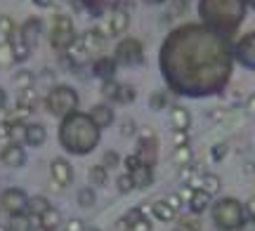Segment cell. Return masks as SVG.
<instances>
[{"label": "cell", "mask_w": 255, "mask_h": 231, "mask_svg": "<svg viewBox=\"0 0 255 231\" xmlns=\"http://www.w3.org/2000/svg\"><path fill=\"white\" fill-rule=\"evenodd\" d=\"M137 97V90L132 85H116V94H114V102L119 104H132Z\"/></svg>", "instance_id": "f1b7e54d"}, {"label": "cell", "mask_w": 255, "mask_h": 231, "mask_svg": "<svg viewBox=\"0 0 255 231\" xmlns=\"http://www.w3.org/2000/svg\"><path fill=\"white\" fill-rule=\"evenodd\" d=\"M102 137V130L95 125L90 113L73 111L59 123V144L66 154L73 156H88L97 149Z\"/></svg>", "instance_id": "7a4b0ae2"}, {"label": "cell", "mask_w": 255, "mask_h": 231, "mask_svg": "<svg viewBox=\"0 0 255 231\" xmlns=\"http://www.w3.org/2000/svg\"><path fill=\"white\" fill-rule=\"evenodd\" d=\"M139 137H142V142H151V139H156V132L151 125H144L142 128V132H139Z\"/></svg>", "instance_id": "f5cc1de1"}, {"label": "cell", "mask_w": 255, "mask_h": 231, "mask_svg": "<svg viewBox=\"0 0 255 231\" xmlns=\"http://www.w3.org/2000/svg\"><path fill=\"white\" fill-rule=\"evenodd\" d=\"M246 5H251V7H255V0H244Z\"/></svg>", "instance_id": "6125c7cd"}, {"label": "cell", "mask_w": 255, "mask_h": 231, "mask_svg": "<svg viewBox=\"0 0 255 231\" xmlns=\"http://www.w3.org/2000/svg\"><path fill=\"white\" fill-rule=\"evenodd\" d=\"M220 186H222V182H220V177L215 175V172H203V175H201V189L208 191L210 196L218 194Z\"/></svg>", "instance_id": "4dcf8cb0"}, {"label": "cell", "mask_w": 255, "mask_h": 231, "mask_svg": "<svg viewBox=\"0 0 255 231\" xmlns=\"http://www.w3.org/2000/svg\"><path fill=\"white\" fill-rule=\"evenodd\" d=\"M213 222L220 231H239L246 224V208L237 198H222L213 205Z\"/></svg>", "instance_id": "277c9868"}, {"label": "cell", "mask_w": 255, "mask_h": 231, "mask_svg": "<svg viewBox=\"0 0 255 231\" xmlns=\"http://www.w3.org/2000/svg\"><path fill=\"white\" fill-rule=\"evenodd\" d=\"M142 2H144V5H163L165 0H142Z\"/></svg>", "instance_id": "94428289"}, {"label": "cell", "mask_w": 255, "mask_h": 231, "mask_svg": "<svg viewBox=\"0 0 255 231\" xmlns=\"http://www.w3.org/2000/svg\"><path fill=\"white\" fill-rule=\"evenodd\" d=\"M90 52L85 50V45L81 43V38H76L71 45L64 50V59H66V64L71 66V69H78V66L88 64V59H90Z\"/></svg>", "instance_id": "4fadbf2b"}, {"label": "cell", "mask_w": 255, "mask_h": 231, "mask_svg": "<svg viewBox=\"0 0 255 231\" xmlns=\"http://www.w3.org/2000/svg\"><path fill=\"white\" fill-rule=\"evenodd\" d=\"M33 231H50V229H43V227H36V229Z\"/></svg>", "instance_id": "be15d7a7"}, {"label": "cell", "mask_w": 255, "mask_h": 231, "mask_svg": "<svg viewBox=\"0 0 255 231\" xmlns=\"http://www.w3.org/2000/svg\"><path fill=\"white\" fill-rule=\"evenodd\" d=\"M38 102H40V94H38L36 87H26V90H19V99L17 104H21V106H26V109H36Z\"/></svg>", "instance_id": "484cf974"}, {"label": "cell", "mask_w": 255, "mask_h": 231, "mask_svg": "<svg viewBox=\"0 0 255 231\" xmlns=\"http://www.w3.org/2000/svg\"><path fill=\"white\" fill-rule=\"evenodd\" d=\"M139 217H142V213H139V208H132V210H130V213L126 215V217H121V227H126V229H130V227H132V224L137 222V220H139Z\"/></svg>", "instance_id": "7bdbcfd3"}, {"label": "cell", "mask_w": 255, "mask_h": 231, "mask_svg": "<svg viewBox=\"0 0 255 231\" xmlns=\"http://www.w3.org/2000/svg\"><path fill=\"white\" fill-rule=\"evenodd\" d=\"M40 227H43V229H50V231H57L62 227V213H59L57 208H50V210L40 217Z\"/></svg>", "instance_id": "4316f807"}, {"label": "cell", "mask_w": 255, "mask_h": 231, "mask_svg": "<svg viewBox=\"0 0 255 231\" xmlns=\"http://www.w3.org/2000/svg\"><path fill=\"white\" fill-rule=\"evenodd\" d=\"M0 213H2V210H0Z\"/></svg>", "instance_id": "e7e4bbea"}, {"label": "cell", "mask_w": 255, "mask_h": 231, "mask_svg": "<svg viewBox=\"0 0 255 231\" xmlns=\"http://www.w3.org/2000/svg\"><path fill=\"white\" fill-rule=\"evenodd\" d=\"M9 130H12V123L9 120H0V139H9Z\"/></svg>", "instance_id": "db71d44e"}, {"label": "cell", "mask_w": 255, "mask_h": 231, "mask_svg": "<svg viewBox=\"0 0 255 231\" xmlns=\"http://www.w3.org/2000/svg\"><path fill=\"white\" fill-rule=\"evenodd\" d=\"M76 201H78L81 208H92L95 201H97V194H95V189H92V186H83L81 191H78V196H76Z\"/></svg>", "instance_id": "836d02e7"}, {"label": "cell", "mask_w": 255, "mask_h": 231, "mask_svg": "<svg viewBox=\"0 0 255 231\" xmlns=\"http://www.w3.org/2000/svg\"><path fill=\"white\" fill-rule=\"evenodd\" d=\"M130 175H132L135 189H146V186H151V182H154V165L142 163V165L137 167L135 172H130Z\"/></svg>", "instance_id": "44dd1931"}, {"label": "cell", "mask_w": 255, "mask_h": 231, "mask_svg": "<svg viewBox=\"0 0 255 231\" xmlns=\"http://www.w3.org/2000/svg\"><path fill=\"white\" fill-rule=\"evenodd\" d=\"M14 31H17L14 19L2 14V17H0V45H7L9 40H12V36H14Z\"/></svg>", "instance_id": "83f0119b"}, {"label": "cell", "mask_w": 255, "mask_h": 231, "mask_svg": "<svg viewBox=\"0 0 255 231\" xmlns=\"http://www.w3.org/2000/svg\"><path fill=\"white\" fill-rule=\"evenodd\" d=\"M50 208H52V205H50V201H47L45 196H31V198H28L26 213L33 215V217H43Z\"/></svg>", "instance_id": "d4e9b609"}, {"label": "cell", "mask_w": 255, "mask_h": 231, "mask_svg": "<svg viewBox=\"0 0 255 231\" xmlns=\"http://www.w3.org/2000/svg\"><path fill=\"white\" fill-rule=\"evenodd\" d=\"M64 231H85V222L83 220H78V217H73V220H69V222L62 227Z\"/></svg>", "instance_id": "c3c4849f"}, {"label": "cell", "mask_w": 255, "mask_h": 231, "mask_svg": "<svg viewBox=\"0 0 255 231\" xmlns=\"http://www.w3.org/2000/svg\"><path fill=\"white\" fill-rule=\"evenodd\" d=\"M149 106H151L154 111H163L165 106H168V94L165 92H151V97H149Z\"/></svg>", "instance_id": "74e56055"}, {"label": "cell", "mask_w": 255, "mask_h": 231, "mask_svg": "<svg viewBox=\"0 0 255 231\" xmlns=\"http://www.w3.org/2000/svg\"><path fill=\"white\" fill-rule=\"evenodd\" d=\"M47 111L57 118H66L69 113L78 111V92L71 85H55L45 97Z\"/></svg>", "instance_id": "5b68a950"}, {"label": "cell", "mask_w": 255, "mask_h": 231, "mask_svg": "<svg viewBox=\"0 0 255 231\" xmlns=\"http://www.w3.org/2000/svg\"><path fill=\"white\" fill-rule=\"evenodd\" d=\"M116 80H104V85H102V94L104 97H109V99H114V94H116Z\"/></svg>", "instance_id": "816d5d0a"}, {"label": "cell", "mask_w": 255, "mask_h": 231, "mask_svg": "<svg viewBox=\"0 0 255 231\" xmlns=\"http://www.w3.org/2000/svg\"><path fill=\"white\" fill-rule=\"evenodd\" d=\"M246 113L248 116H255V94H251L246 99Z\"/></svg>", "instance_id": "9f6ffc18"}, {"label": "cell", "mask_w": 255, "mask_h": 231, "mask_svg": "<svg viewBox=\"0 0 255 231\" xmlns=\"http://www.w3.org/2000/svg\"><path fill=\"white\" fill-rule=\"evenodd\" d=\"M199 17L203 26H208L222 38L232 36L246 17V2L244 0H201Z\"/></svg>", "instance_id": "3957f363"}, {"label": "cell", "mask_w": 255, "mask_h": 231, "mask_svg": "<svg viewBox=\"0 0 255 231\" xmlns=\"http://www.w3.org/2000/svg\"><path fill=\"white\" fill-rule=\"evenodd\" d=\"M76 26H73V19L66 17V14H57L55 21H52V28H50V43L55 50L64 52L66 47L76 40Z\"/></svg>", "instance_id": "8992f818"}, {"label": "cell", "mask_w": 255, "mask_h": 231, "mask_svg": "<svg viewBox=\"0 0 255 231\" xmlns=\"http://www.w3.org/2000/svg\"><path fill=\"white\" fill-rule=\"evenodd\" d=\"M0 160L7 167H21V165H26V151H24L21 144L9 142V144H5L2 151H0Z\"/></svg>", "instance_id": "7c38bea8"}, {"label": "cell", "mask_w": 255, "mask_h": 231, "mask_svg": "<svg viewBox=\"0 0 255 231\" xmlns=\"http://www.w3.org/2000/svg\"><path fill=\"white\" fill-rule=\"evenodd\" d=\"M191 158H194V154H191L189 144H187V147H177L175 149V154H173V163L177 167H184V165H189L191 163Z\"/></svg>", "instance_id": "d6a6232c"}, {"label": "cell", "mask_w": 255, "mask_h": 231, "mask_svg": "<svg viewBox=\"0 0 255 231\" xmlns=\"http://www.w3.org/2000/svg\"><path fill=\"white\" fill-rule=\"evenodd\" d=\"M130 26V12H128L126 5L116 2L114 7L109 9V14L104 19V26H100V31L104 36H123Z\"/></svg>", "instance_id": "ba28073f"}, {"label": "cell", "mask_w": 255, "mask_h": 231, "mask_svg": "<svg viewBox=\"0 0 255 231\" xmlns=\"http://www.w3.org/2000/svg\"><path fill=\"white\" fill-rule=\"evenodd\" d=\"M81 43L85 45V50L90 55H100L102 50H104V45H107V36L102 33L100 28H88L81 36Z\"/></svg>", "instance_id": "2e32d148"}, {"label": "cell", "mask_w": 255, "mask_h": 231, "mask_svg": "<svg viewBox=\"0 0 255 231\" xmlns=\"http://www.w3.org/2000/svg\"><path fill=\"white\" fill-rule=\"evenodd\" d=\"M28 208V196L24 189H17V186H12V189H5L2 196H0V210L7 215H21L26 213Z\"/></svg>", "instance_id": "9c48e42d"}, {"label": "cell", "mask_w": 255, "mask_h": 231, "mask_svg": "<svg viewBox=\"0 0 255 231\" xmlns=\"http://www.w3.org/2000/svg\"><path fill=\"white\" fill-rule=\"evenodd\" d=\"M170 123H173V128L175 130H189L191 125V113L187 106H173L170 109Z\"/></svg>", "instance_id": "7402d4cb"}, {"label": "cell", "mask_w": 255, "mask_h": 231, "mask_svg": "<svg viewBox=\"0 0 255 231\" xmlns=\"http://www.w3.org/2000/svg\"><path fill=\"white\" fill-rule=\"evenodd\" d=\"M227 151H229L227 142H220V144H215V147L210 149V154H213V160H222V158L227 156Z\"/></svg>", "instance_id": "f6af8a7d"}, {"label": "cell", "mask_w": 255, "mask_h": 231, "mask_svg": "<svg viewBox=\"0 0 255 231\" xmlns=\"http://www.w3.org/2000/svg\"><path fill=\"white\" fill-rule=\"evenodd\" d=\"M24 139H26V123H24V120H14V123H12V130H9V142L21 144Z\"/></svg>", "instance_id": "d590c367"}, {"label": "cell", "mask_w": 255, "mask_h": 231, "mask_svg": "<svg viewBox=\"0 0 255 231\" xmlns=\"http://www.w3.org/2000/svg\"><path fill=\"white\" fill-rule=\"evenodd\" d=\"M36 227H40V217H33L28 213L9 215L7 220V231H33Z\"/></svg>", "instance_id": "e0dca14e"}, {"label": "cell", "mask_w": 255, "mask_h": 231, "mask_svg": "<svg viewBox=\"0 0 255 231\" xmlns=\"http://www.w3.org/2000/svg\"><path fill=\"white\" fill-rule=\"evenodd\" d=\"M50 177L59 189H64V186H69L73 182V165L66 158H55L50 163Z\"/></svg>", "instance_id": "8fae6325"}, {"label": "cell", "mask_w": 255, "mask_h": 231, "mask_svg": "<svg viewBox=\"0 0 255 231\" xmlns=\"http://www.w3.org/2000/svg\"><path fill=\"white\" fill-rule=\"evenodd\" d=\"M12 83H14L17 90H26V87L36 85V76L31 74V71H26V69H21V71H17V74L12 76Z\"/></svg>", "instance_id": "f546056e"}, {"label": "cell", "mask_w": 255, "mask_h": 231, "mask_svg": "<svg viewBox=\"0 0 255 231\" xmlns=\"http://www.w3.org/2000/svg\"><path fill=\"white\" fill-rule=\"evenodd\" d=\"M121 135L123 137H135L137 135V125H135V120L132 118H126V120H121Z\"/></svg>", "instance_id": "b9f144b4"}, {"label": "cell", "mask_w": 255, "mask_h": 231, "mask_svg": "<svg viewBox=\"0 0 255 231\" xmlns=\"http://www.w3.org/2000/svg\"><path fill=\"white\" fill-rule=\"evenodd\" d=\"M232 59V50L220 33L203 24H184L163 40L158 69L173 92L199 99L225 90Z\"/></svg>", "instance_id": "6da1fadb"}, {"label": "cell", "mask_w": 255, "mask_h": 231, "mask_svg": "<svg viewBox=\"0 0 255 231\" xmlns=\"http://www.w3.org/2000/svg\"><path fill=\"white\" fill-rule=\"evenodd\" d=\"M139 165H142V158L137 156V154H130V156H126V172H135Z\"/></svg>", "instance_id": "bcb514c9"}, {"label": "cell", "mask_w": 255, "mask_h": 231, "mask_svg": "<svg viewBox=\"0 0 255 231\" xmlns=\"http://www.w3.org/2000/svg\"><path fill=\"white\" fill-rule=\"evenodd\" d=\"M194 191H196V189H194V186L184 184V189H182V191H180V198H187V201H189L191 196H194Z\"/></svg>", "instance_id": "6f0895ef"}, {"label": "cell", "mask_w": 255, "mask_h": 231, "mask_svg": "<svg viewBox=\"0 0 255 231\" xmlns=\"http://www.w3.org/2000/svg\"><path fill=\"white\" fill-rule=\"evenodd\" d=\"M90 179L95 186H104L109 182V170L104 165H92L90 167Z\"/></svg>", "instance_id": "e575fe53"}, {"label": "cell", "mask_w": 255, "mask_h": 231, "mask_svg": "<svg viewBox=\"0 0 255 231\" xmlns=\"http://www.w3.org/2000/svg\"><path fill=\"white\" fill-rule=\"evenodd\" d=\"M210 201H213V196L208 191H203V189H196L194 196L189 198V213L191 215H201L203 210H208L210 208Z\"/></svg>", "instance_id": "ffe728a7"}, {"label": "cell", "mask_w": 255, "mask_h": 231, "mask_svg": "<svg viewBox=\"0 0 255 231\" xmlns=\"http://www.w3.org/2000/svg\"><path fill=\"white\" fill-rule=\"evenodd\" d=\"M116 186H119V191L123 196H126V194H132V191H135L132 175H130V172H123V175H119V179H116Z\"/></svg>", "instance_id": "8d00e7d4"}, {"label": "cell", "mask_w": 255, "mask_h": 231, "mask_svg": "<svg viewBox=\"0 0 255 231\" xmlns=\"http://www.w3.org/2000/svg\"><path fill=\"white\" fill-rule=\"evenodd\" d=\"M244 208H246V217H251V220L255 222V196L253 198H248V203L244 205Z\"/></svg>", "instance_id": "11a10c76"}, {"label": "cell", "mask_w": 255, "mask_h": 231, "mask_svg": "<svg viewBox=\"0 0 255 231\" xmlns=\"http://www.w3.org/2000/svg\"><path fill=\"white\" fill-rule=\"evenodd\" d=\"M234 59H237L241 66H246L251 71H255V31L253 33H246V36L234 45Z\"/></svg>", "instance_id": "30bf717a"}, {"label": "cell", "mask_w": 255, "mask_h": 231, "mask_svg": "<svg viewBox=\"0 0 255 231\" xmlns=\"http://www.w3.org/2000/svg\"><path fill=\"white\" fill-rule=\"evenodd\" d=\"M114 59L119 66H139L144 62V47L137 38H126L116 45Z\"/></svg>", "instance_id": "52a82bcc"}, {"label": "cell", "mask_w": 255, "mask_h": 231, "mask_svg": "<svg viewBox=\"0 0 255 231\" xmlns=\"http://www.w3.org/2000/svg\"><path fill=\"white\" fill-rule=\"evenodd\" d=\"M17 64V59H14V52H12V47L7 45H0V66H12Z\"/></svg>", "instance_id": "f35d334b"}, {"label": "cell", "mask_w": 255, "mask_h": 231, "mask_svg": "<svg viewBox=\"0 0 255 231\" xmlns=\"http://www.w3.org/2000/svg\"><path fill=\"white\" fill-rule=\"evenodd\" d=\"M33 2H36L38 7H50V5H52L55 0H33Z\"/></svg>", "instance_id": "91938a15"}, {"label": "cell", "mask_w": 255, "mask_h": 231, "mask_svg": "<svg viewBox=\"0 0 255 231\" xmlns=\"http://www.w3.org/2000/svg\"><path fill=\"white\" fill-rule=\"evenodd\" d=\"M128 231H151V222H149L144 215H142V217H139V220H137V222L132 224Z\"/></svg>", "instance_id": "f907efd6"}, {"label": "cell", "mask_w": 255, "mask_h": 231, "mask_svg": "<svg viewBox=\"0 0 255 231\" xmlns=\"http://www.w3.org/2000/svg\"><path fill=\"white\" fill-rule=\"evenodd\" d=\"M187 7H189L187 0H173V2H168V7H165V19H168V21L180 19L184 12H187Z\"/></svg>", "instance_id": "1f68e13d"}, {"label": "cell", "mask_w": 255, "mask_h": 231, "mask_svg": "<svg viewBox=\"0 0 255 231\" xmlns=\"http://www.w3.org/2000/svg\"><path fill=\"white\" fill-rule=\"evenodd\" d=\"M173 144H175V149L187 147V144H189V135H187V130H175L173 132Z\"/></svg>", "instance_id": "ee69618b"}, {"label": "cell", "mask_w": 255, "mask_h": 231, "mask_svg": "<svg viewBox=\"0 0 255 231\" xmlns=\"http://www.w3.org/2000/svg\"><path fill=\"white\" fill-rule=\"evenodd\" d=\"M5 106H7V94H5V90L0 87V111H2Z\"/></svg>", "instance_id": "680465c9"}, {"label": "cell", "mask_w": 255, "mask_h": 231, "mask_svg": "<svg viewBox=\"0 0 255 231\" xmlns=\"http://www.w3.org/2000/svg\"><path fill=\"white\" fill-rule=\"evenodd\" d=\"M47 139V130L43 123H31V125H26V142L28 147H43Z\"/></svg>", "instance_id": "d6986e66"}, {"label": "cell", "mask_w": 255, "mask_h": 231, "mask_svg": "<svg viewBox=\"0 0 255 231\" xmlns=\"http://www.w3.org/2000/svg\"><path fill=\"white\" fill-rule=\"evenodd\" d=\"M81 2L90 9L92 14H100L102 9H104V2H107V0H81Z\"/></svg>", "instance_id": "7dc6e473"}, {"label": "cell", "mask_w": 255, "mask_h": 231, "mask_svg": "<svg viewBox=\"0 0 255 231\" xmlns=\"http://www.w3.org/2000/svg\"><path fill=\"white\" fill-rule=\"evenodd\" d=\"M19 33H21V38L28 43V47L33 50V47L38 45L40 36H43V19H40V17H28L26 21L21 24Z\"/></svg>", "instance_id": "5bb4252c"}, {"label": "cell", "mask_w": 255, "mask_h": 231, "mask_svg": "<svg viewBox=\"0 0 255 231\" xmlns=\"http://www.w3.org/2000/svg\"><path fill=\"white\" fill-rule=\"evenodd\" d=\"M119 163H121L119 151H114V149H109V151H104V158H102V165L107 167V170H111V167H116Z\"/></svg>", "instance_id": "ab89813d"}, {"label": "cell", "mask_w": 255, "mask_h": 231, "mask_svg": "<svg viewBox=\"0 0 255 231\" xmlns=\"http://www.w3.org/2000/svg\"><path fill=\"white\" fill-rule=\"evenodd\" d=\"M165 203L170 205V208H173V210H177V213H180V210H182V198H180V194H168L163 198Z\"/></svg>", "instance_id": "681fc988"}, {"label": "cell", "mask_w": 255, "mask_h": 231, "mask_svg": "<svg viewBox=\"0 0 255 231\" xmlns=\"http://www.w3.org/2000/svg\"><path fill=\"white\" fill-rule=\"evenodd\" d=\"M149 213L154 215L158 222H173L175 217H177V210H173V208L165 203V201H156V203H151Z\"/></svg>", "instance_id": "cb8c5ba5"}, {"label": "cell", "mask_w": 255, "mask_h": 231, "mask_svg": "<svg viewBox=\"0 0 255 231\" xmlns=\"http://www.w3.org/2000/svg\"><path fill=\"white\" fill-rule=\"evenodd\" d=\"M199 215H191V217H184L182 224L177 227V231H199L201 229V222L196 220Z\"/></svg>", "instance_id": "60d3db41"}, {"label": "cell", "mask_w": 255, "mask_h": 231, "mask_svg": "<svg viewBox=\"0 0 255 231\" xmlns=\"http://www.w3.org/2000/svg\"><path fill=\"white\" fill-rule=\"evenodd\" d=\"M90 118L95 120V125H97V128L104 130V128H109V125H114L116 113H114V109H111L109 104H97V106H92Z\"/></svg>", "instance_id": "ac0fdd59"}, {"label": "cell", "mask_w": 255, "mask_h": 231, "mask_svg": "<svg viewBox=\"0 0 255 231\" xmlns=\"http://www.w3.org/2000/svg\"><path fill=\"white\" fill-rule=\"evenodd\" d=\"M116 69H119V64H116V59L114 57H97L95 62H92V74L97 76L100 80H114V76H116Z\"/></svg>", "instance_id": "9a60e30c"}, {"label": "cell", "mask_w": 255, "mask_h": 231, "mask_svg": "<svg viewBox=\"0 0 255 231\" xmlns=\"http://www.w3.org/2000/svg\"><path fill=\"white\" fill-rule=\"evenodd\" d=\"M9 47H12V52H14V59H17V62H26L28 57H31V47H28V43L21 38L19 28L14 31V36H12V40H9Z\"/></svg>", "instance_id": "603a6c76"}]
</instances>
